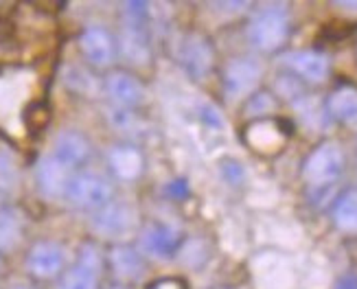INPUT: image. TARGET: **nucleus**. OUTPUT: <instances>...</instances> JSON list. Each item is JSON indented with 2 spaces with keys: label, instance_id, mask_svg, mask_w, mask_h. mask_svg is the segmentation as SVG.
Instances as JSON below:
<instances>
[{
  "label": "nucleus",
  "instance_id": "1",
  "mask_svg": "<svg viewBox=\"0 0 357 289\" xmlns=\"http://www.w3.org/2000/svg\"><path fill=\"white\" fill-rule=\"evenodd\" d=\"M289 36V11L281 3L261 5L250 22H248V40L252 49L272 53L278 51L285 44Z\"/></svg>",
  "mask_w": 357,
  "mask_h": 289
},
{
  "label": "nucleus",
  "instance_id": "2",
  "mask_svg": "<svg viewBox=\"0 0 357 289\" xmlns=\"http://www.w3.org/2000/svg\"><path fill=\"white\" fill-rule=\"evenodd\" d=\"M344 171V151L335 143H322L303 164V178L312 189H327Z\"/></svg>",
  "mask_w": 357,
  "mask_h": 289
},
{
  "label": "nucleus",
  "instance_id": "3",
  "mask_svg": "<svg viewBox=\"0 0 357 289\" xmlns=\"http://www.w3.org/2000/svg\"><path fill=\"white\" fill-rule=\"evenodd\" d=\"M66 197L77 208L99 210L112 202V185L97 173H77L70 182Z\"/></svg>",
  "mask_w": 357,
  "mask_h": 289
},
{
  "label": "nucleus",
  "instance_id": "4",
  "mask_svg": "<svg viewBox=\"0 0 357 289\" xmlns=\"http://www.w3.org/2000/svg\"><path fill=\"white\" fill-rule=\"evenodd\" d=\"M136 226V212L126 202H110L107 206L95 210L92 228L103 239H123L128 237Z\"/></svg>",
  "mask_w": 357,
  "mask_h": 289
},
{
  "label": "nucleus",
  "instance_id": "5",
  "mask_svg": "<svg viewBox=\"0 0 357 289\" xmlns=\"http://www.w3.org/2000/svg\"><path fill=\"white\" fill-rule=\"evenodd\" d=\"M224 90L230 99H241L255 93L261 81V64L252 57H237L230 59L224 68Z\"/></svg>",
  "mask_w": 357,
  "mask_h": 289
},
{
  "label": "nucleus",
  "instance_id": "6",
  "mask_svg": "<svg viewBox=\"0 0 357 289\" xmlns=\"http://www.w3.org/2000/svg\"><path fill=\"white\" fill-rule=\"evenodd\" d=\"M79 47L84 51V57L95 68L110 66L116 57V42H114L112 33L99 24H92V26L84 29V33L79 38Z\"/></svg>",
  "mask_w": 357,
  "mask_h": 289
},
{
  "label": "nucleus",
  "instance_id": "7",
  "mask_svg": "<svg viewBox=\"0 0 357 289\" xmlns=\"http://www.w3.org/2000/svg\"><path fill=\"white\" fill-rule=\"evenodd\" d=\"M180 62L191 77H195V79L204 77V75H208V70L213 68V62H215L211 42L197 33L184 38L180 44Z\"/></svg>",
  "mask_w": 357,
  "mask_h": 289
},
{
  "label": "nucleus",
  "instance_id": "8",
  "mask_svg": "<svg viewBox=\"0 0 357 289\" xmlns=\"http://www.w3.org/2000/svg\"><path fill=\"white\" fill-rule=\"evenodd\" d=\"M26 270L36 279H53L64 270V250L53 241H40L26 254Z\"/></svg>",
  "mask_w": 357,
  "mask_h": 289
},
{
  "label": "nucleus",
  "instance_id": "9",
  "mask_svg": "<svg viewBox=\"0 0 357 289\" xmlns=\"http://www.w3.org/2000/svg\"><path fill=\"white\" fill-rule=\"evenodd\" d=\"M73 169L61 164L55 156L42 158L38 164V187L46 197H61L68 193L73 182Z\"/></svg>",
  "mask_w": 357,
  "mask_h": 289
},
{
  "label": "nucleus",
  "instance_id": "10",
  "mask_svg": "<svg viewBox=\"0 0 357 289\" xmlns=\"http://www.w3.org/2000/svg\"><path fill=\"white\" fill-rule=\"evenodd\" d=\"M103 88H105V95L110 97V101L121 110H130L136 103H141V99H143V84L130 72L107 75L103 81Z\"/></svg>",
  "mask_w": 357,
  "mask_h": 289
},
{
  "label": "nucleus",
  "instance_id": "11",
  "mask_svg": "<svg viewBox=\"0 0 357 289\" xmlns=\"http://www.w3.org/2000/svg\"><path fill=\"white\" fill-rule=\"evenodd\" d=\"M53 156L66 164L68 169H77L88 162L90 158V143L86 141V136L79 132H61L57 134L55 145H53Z\"/></svg>",
  "mask_w": 357,
  "mask_h": 289
},
{
  "label": "nucleus",
  "instance_id": "12",
  "mask_svg": "<svg viewBox=\"0 0 357 289\" xmlns=\"http://www.w3.org/2000/svg\"><path fill=\"white\" fill-rule=\"evenodd\" d=\"M287 66L294 75H298L301 79L320 84L327 79L329 75V59L318 51H296L287 59Z\"/></svg>",
  "mask_w": 357,
  "mask_h": 289
},
{
  "label": "nucleus",
  "instance_id": "13",
  "mask_svg": "<svg viewBox=\"0 0 357 289\" xmlns=\"http://www.w3.org/2000/svg\"><path fill=\"white\" fill-rule=\"evenodd\" d=\"M107 265H110L114 276L123 283L138 281L145 272L143 256L138 254L134 248L123 246V243H119V246H114L110 250V254H107Z\"/></svg>",
  "mask_w": 357,
  "mask_h": 289
},
{
  "label": "nucleus",
  "instance_id": "14",
  "mask_svg": "<svg viewBox=\"0 0 357 289\" xmlns=\"http://www.w3.org/2000/svg\"><path fill=\"white\" fill-rule=\"evenodd\" d=\"M107 164H110V171L119 180H136L143 173V154L141 149L134 145H116L110 149L107 154Z\"/></svg>",
  "mask_w": 357,
  "mask_h": 289
},
{
  "label": "nucleus",
  "instance_id": "15",
  "mask_svg": "<svg viewBox=\"0 0 357 289\" xmlns=\"http://www.w3.org/2000/svg\"><path fill=\"white\" fill-rule=\"evenodd\" d=\"M141 246L151 256H169L180 248V237L174 228L162 226V224H153V226L145 228V233L141 237Z\"/></svg>",
  "mask_w": 357,
  "mask_h": 289
},
{
  "label": "nucleus",
  "instance_id": "16",
  "mask_svg": "<svg viewBox=\"0 0 357 289\" xmlns=\"http://www.w3.org/2000/svg\"><path fill=\"white\" fill-rule=\"evenodd\" d=\"M327 112L340 123L355 125L357 123V88L340 86L327 99Z\"/></svg>",
  "mask_w": 357,
  "mask_h": 289
},
{
  "label": "nucleus",
  "instance_id": "17",
  "mask_svg": "<svg viewBox=\"0 0 357 289\" xmlns=\"http://www.w3.org/2000/svg\"><path fill=\"white\" fill-rule=\"evenodd\" d=\"M24 237V221L15 208H0V252L18 250Z\"/></svg>",
  "mask_w": 357,
  "mask_h": 289
},
{
  "label": "nucleus",
  "instance_id": "18",
  "mask_svg": "<svg viewBox=\"0 0 357 289\" xmlns=\"http://www.w3.org/2000/svg\"><path fill=\"white\" fill-rule=\"evenodd\" d=\"M333 221L342 233L357 235V191L344 193L333 206Z\"/></svg>",
  "mask_w": 357,
  "mask_h": 289
},
{
  "label": "nucleus",
  "instance_id": "19",
  "mask_svg": "<svg viewBox=\"0 0 357 289\" xmlns=\"http://www.w3.org/2000/svg\"><path fill=\"white\" fill-rule=\"evenodd\" d=\"M296 112L305 123L312 127H322L320 123H324V118H331L327 112V103L320 105V101L314 97H305V99L296 101Z\"/></svg>",
  "mask_w": 357,
  "mask_h": 289
},
{
  "label": "nucleus",
  "instance_id": "20",
  "mask_svg": "<svg viewBox=\"0 0 357 289\" xmlns=\"http://www.w3.org/2000/svg\"><path fill=\"white\" fill-rule=\"evenodd\" d=\"M61 289H97V276L92 272L75 265L61 279Z\"/></svg>",
  "mask_w": 357,
  "mask_h": 289
},
{
  "label": "nucleus",
  "instance_id": "21",
  "mask_svg": "<svg viewBox=\"0 0 357 289\" xmlns=\"http://www.w3.org/2000/svg\"><path fill=\"white\" fill-rule=\"evenodd\" d=\"M66 84L70 86V90H77V93H84V95H95L97 93V81L95 77L79 68V66H70L66 70Z\"/></svg>",
  "mask_w": 357,
  "mask_h": 289
},
{
  "label": "nucleus",
  "instance_id": "22",
  "mask_svg": "<svg viewBox=\"0 0 357 289\" xmlns=\"http://www.w3.org/2000/svg\"><path fill=\"white\" fill-rule=\"evenodd\" d=\"M103 263H105V258H103L101 250L97 246H92V243H86V246L79 250V256H77V265L92 272L95 276H99V274H101Z\"/></svg>",
  "mask_w": 357,
  "mask_h": 289
},
{
  "label": "nucleus",
  "instance_id": "23",
  "mask_svg": "<svg viewBox=\"0 0 357 289\" xmlns=\"http://www.w3.org/2000/svg\"><path fill=\"white\" fill-rule=\"evenodd\" d=\"M15 185H18V166H15V160L7 151H0V189L9 191Z\"/></svg>",
  "mask_w": 357,
  "mask_h": 289
},
{
  "label": "nucleus",
  "instance_id": "24",
  "mask_svg": "<svg viewBox=\"0 0 357 289\" xmlns=\"http://www.w3.org/2000/svg\"><path fill=\"white\" fill-rule=\"evenodd\" d=\"M110 289H130V287H126V285H114V287H110Z\"/></svg>",
  "mask_w": 357,
  "mask_h": 289
},
{
  "label": "nucleus",
  "instance_id": "25",
  "mask_svg": "<svg viewBox=\"0 0 357 289\" xmlns=\"http://www.w3.org/2000/svg\"><path fill=\"white\" fill-rule=\"evenodd\" d=\"M13 289H36V287H29V285H22V287H13Z\"/></svg>",
  "mask_w": 357,
  "mask_h": 289
}]
</instances>
